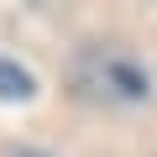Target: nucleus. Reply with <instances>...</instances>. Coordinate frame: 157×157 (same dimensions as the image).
<instances>
[{"label":"nucleus","instance_id":"obj_2","mask_svg":"<svg viewBox=\"0 0 157 157\" xmlns=\"http://www.w3.org/2000/svg\"><path fill=\"white\" fill-rule=\"evenodd\" d=\"M6 157H47V152H37V147H21V152H6Z\"/></svg>","mask_w":157,"mask_h":157},{"label":"nucleus","instance_id":"obj_1","mask_svg":"<svg viewBox=\"0 0 157 157\" xmlns=\"http://www.w3.org/2000/svg\"><path fill=\"white\" fill-rule=\"evenodd\" d=\"M32 73L21 68V63H11V58H0V100H32Z\"/></svg>","mask_w":157,"mask_h":157}]
</instances>
